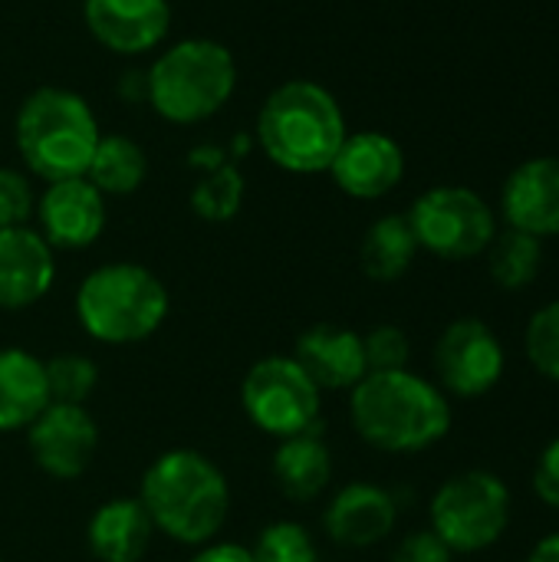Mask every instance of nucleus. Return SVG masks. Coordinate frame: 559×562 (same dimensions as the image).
I'll list each match as a JSON object with an SVG mask.
<instances>
[{
	"label": "nucleus",
	"mask_w": 559,
	"mask_h": 562,
	"mask_svg": "<svg viewBox=\"0 0 559 562\" xmlns=\"http://www.w3.org/2000/svg\"><path fill=\"white\" fill-rule=\"evenodd\" d=\"M346 135L343 105L326 86L310 79L277 86L257 112V142L264 155L290 175L329 171Z\"/></svg>",
	"instance_id": "7ed1b4c3"
},
{
	"label": "nucleus",
	"mask_w": 559,
	"mask_h": 562,
	"mask_svg": "<svg viewBox=\"0 0 559 562\" xmlns=\"http://www.w3.org/2000/svg\"><path fill=\"white\" fill-rule=\"evenodd\" d=\"M155 537V524L138 497L105 501L86 527L89 553L99 562H142Z\"/></svg>",
	"instance_id": "6ab92c4d"
},
{
	"label": "nucleus",
	"mask_w": 559,
	"mask_h": 562,
	"mask_svg": "<svg viewBox=\"0 0 559 562\" xmlns=\"http://www.w3.org/2000/svg\"><path fill=\"white\" fill-rule=\"evenodd\" d=\"M49 405L43 359L20 346L0 349V431H26Z\"/></svg>",
	"instance_id": "aec40b11"
},
{
	"label": "nucleus",
	"mask_w": 559,
	"mask_h": 562,
	"mask_svg": "<svg viewBox=\"0 0 559 562\" xmlns=\"http://www.w3.org/2000/svg\"><path fill=\"white\" fill-rule=\"evenodd\" d=\"M168 290L142 263L115 260L96 267L76 290L79 326L105 346H132L168 319Z\"/></svg>",
	"instance_id": "39448f33"
},
{
	"label": "nucleus",
	"mask_w": 559,
	"mask_h": 562,
	"mask_svg": "<svg viewBox=\"0 0 559 562\" xmlns=\"http://www.w3.org/2000/svg\"><path fill=\"white\" fill-rule=\"evenodd\" d=\"M145 175H148V158L142 145L125 135H102L86 168V178L102 194H112V198L138 191Z\"/></svg>",
	"instance_id": "5701e85b"
},
{
	"label": "nucleus",
	"mask_w": 559,
	"mask_h": 562,
	"mask_svg": "<svg viewBox=\"0 0 559 562\" xmlns=\"http://www.w3.org/2000/svg\"><path fill=\"white\" fill-rule=\"evenodd\" d=\"M36 217L53 250H82L105 231V194L89 178L53 181L36 201Z\"/></svg>",
	"instance_id": "ddd939ff"
},
{
	"label": "nucleus",
	"mask_w": 559,
	"mask_h": 562,
	"mask_svg": "<svg viewBox=\"0 0 559 562\" xmlns=\"http://www.w3.org/2000/svg\"><path fill=\"white\" fill-rule=\"evenodd\" d=\"M237 86L234 53L208 36L168 46L145 76L148 105L171 125H198L217 115Z\"/></svg>",
	"instance_id": "423d86ee"
},
{
	"label": "nucleus",
	"mask_w": 559,
	"mask_h": 562,
	"mask_svg": "<svg viewBox=\"0 0 559 562\" xmlns=\"http://www.w3.org/2000/svg\"><path fill=\"white\" fill-rule=\"evenodd\" d=\"M155 530L185 547L211 543L231 510V487L221 468L191 448H175L158 454L138 491Z\"/></svg>",
	"instance_id": "f03ea898"
},
{
	"label": "nucleus",
	"mask_w": 559,
	"mask_h": 562,
	"mask_svg": "<svg viewBox=\"0 0 559 562\" xmlns=\"http://www.w3.org/2000/svg\"><path fill=\"white\" fill-rule=\"evenodd\" d=\"M188 562H254V553L241 543H204Z\"/></svg>",
	"instance_id": "473e14b6"
},
{
	"label": "nucleus",
	"mask_w": 559,
	"mask_h": 562,
	"mask_svg": "<svg viewBox=\"0 0 559 562\" xmlns=\"http://www.w3.org/2000/svg\"><path fill=\"white\" fill-rule=\"evenodd\" d=\"M82 20L96 43L119 56L155 49L171 26L168 0H82Z\"/></svg>",
	"instance_id": "4468645a"
},
{
	"label": "nucleus",
	"mask_w": 559,
	"mask_h": 562,
	"mask_svg": "<svg viewBox=\"0 0 559 562\" xmlns=\"http://www.w3.org/2000/svg\"><path fill=\"white\" fill-rule=\"evenodd\" d=\"M435 385L455 398H481L494 392L507 369L501 336L478 316H461L445 326L432 352Z\"/></svg>",
	"instance_id": "9d476101"
},
{
	"label": "nucleus",
	"mask_w": 559,
	"mask_h": 562,
	"mask_svg": "<svg viewBox=\"0 0 559 562\" xmlns=\"http://www.w3.org/2000/svg\"><path fill=\"white\" fill-rule=\"evenodd\" d=\"M320 389L293 356H267L250 366L241 385V405L250 425L277 441L320 428Z\"/></svg>",
	"instance_id": "1a4fd4ad"
},
{
	"label": "nucleus",
	"mask_w": 559,
	"mask_h": 562,
	"mask_svg": "<svg viewBox=\"0 0 559 562\" xmlns=\"http://www.w3.org/2000/svg\"><path fill=\"white\" fill-rule=\"evenodd\" d=\"M273 481L280 494L293 504L316 501L333 481V454L320 438V428L280 441L273 454Z\"/></svg>",
	"instance_id": "412c9836"
},
{
	"label": "nucleus",
	"mask_w": 559,
	"mask_h": 562,
	"mask_svg": "<svg viewBox=\"0 0 559 562\" xmlns=\"http://www.w3.org/2000/svg\"><path fill=\"white\" fill-rule=\"evenodd\" d=\"M399 524V504L395 497L369 481H353L329 501L323 514V530L336 547L346 550H369L392 537Z\"/></svg>",
	"instance_id": "f3484780"
},
{
	"label": "nucleus",
	"mask_w": 559,
	"mask_h": 562,
	"mask_svg": "<svg viewBox=\"0 0 559 562\" xmlns=\"http://www.w3.org/2000/svg\"><path fill=\"white\" fill-rule=\"evenodd\" d=\"M540 267H544V240L524 231L514 227L497 231L494 244L488 247V273L507 293L527 290L540 277Z\"/></svg>",
	"instance_id": "b1692460"
},
{
	"label": "nucleus",
	"mask_w": 559,
	"mask_h": 562,
	"mask_svg": "<svg viewBox=\"0 0 559 562\" xmlns=\"http://www.w3.org/2000/svg\"><path fill=\"white\" fill-rule=\"evenodd\" d=\"M244 201V178L234 165H211V171L194 184L191 207L204 221H231Z\"/></svg>",
	"instance_id": "393cba45"
},
{
	"label": "nucleus",
	"mask_w": 559,
	"mask_h": 562,
	"mask_svg": "<svg viewBox=\"0 0 559 562\" xmlns=\"http://www.w3.org/2000/svg\"><path fill=\"white\" fill-rule=\"evenodd\" d=\"M13 138L30 175L53 184L66 178H86L102 132L92 105L79 92L40 86L16 112Z\"/></svg>",
	"instance_id": "20e7f679"
},
{
	"label": "nucleus",
	"mask_w": 559,
	"mask_h": 562,
	"mask_svg": "<svg viewBox=\"0 0 559 562\" xmlns=\"http://www.w3.org/2000/svg\"><path fill=\"white\" fill-rule=\"evenodd\" d=\"M0 562H3V560H0Z\"/></svg>",
	"instance_id": "f704fd0d"
},
{
	"label": "nucleus",
	"mask_w": 559,
	"mask_h": 562,
	"mask_svg": "<svg viewBox=\"0 0 559 562\" xmlns=\"http://www.w3.org/2000/svg\"><path fill=\"white\" fill-rule=\"evenodd\" d=\"M43 369H46L49 402L82 405L99 385V369L82 352H59L53 359H43Z\"/></svg>",
	"instance_id": "a878e982"
},
{
	"label": "nucleus",
	"mask_w": 559,
	"mask_h": 562,
	"mask_svg": "<svg viewBox=\"0 0 559 562\" xmlns=\"http://www.w3.org/2000/svg\"><path fill=\"white\" fill-rule=\"evenodd\" d=\"M418 257V240L405 214H385L379 217L359 247L362 273L376 283H395L409 273V267Z\"/></svg>",
	"instance_id": "4be33fe9"
},
{
	"label": "nucleus",
	"mask_w": 559,
	"mask_h": 562,
	"mask_svg": "<svg viewBox=\"0 0 559 562\" xmlns=\"http://www.w3.org/2000/svg\"><path fill=\"white\" fill-rule=\"evenodd\" d=\"M33 214H36V194L30 178L16 168H0V231L26 227Z\"/></svg>",
	"instance_id": "c756f323"
},
{
	"label": "nucleus",
	"mask_w": 559,
	"mask_h": 562,
	"mask_svg": "<svg viewBox=\"0 0 559 562\" xmlns=\"http://www.w3.org/2000/svg\"><path fill=\"white\" fill-rule=\"evenodd\" d=\"M527 562H559V533L544 537V540L530 550Z\"/></svg>",
	"instance_id": "72a5a7b5"
},
{
	"label": "nucleus",
	"mask_w": 559,
	"mask_h": 562,
	"mask_svg": "<svg viewBox=\"0 0 559 562\" xmlns=\"http://www.w3.org/2000/svg\"><path fill=\"white\" fill-rule=\"evenodd\" d=\"M362 349H366V366L369 372H395V369H409L412 359V342L405 336V329L382 323L372 333L362 336Z\"/></svg>",
	"instance_id": "c85d7f7f"
},
{
	"label": "nucleus",
	"mask_w": 559,
	"mask_h": 562,
	"mask_svg": "<svg viewBox=\"0 0 559 562\" xmlns=\"http://www.w3.org/2000/svg\"><path fill=\"white\" fill-rule=\"evenodd\" d=\"M534 494L559 510V438H554L534 464Z\"/></svg>",
	"instance_id": "2f4dec72"
},
{
	"label": "nucleus",
	"mask_w": 559,
	"mask_h": 562,
	"mask_svg": "<svg viewBox=\"0 0 559 562\" xmlns=\"http://www.w3.org/2000/svg\"><path fill=\"white\" fill-rule=\"evenodd\" d=\"M405 217L415 231L418 250L451 263L484 257L497 237V214L491 204L461 184L428 188Z\"/></svg>",
	"instance_id": "6e6552de"
},
{
	"label": "nucleus",
	"mask_w": 559,
	"mask_h": 562,
	"mask_svg": "<svg viewBox=\"0 0 559 562\" xmlns=\"http://www.w3.org/2000/svg\"><path fill=\"white\" fill-rule=\"evenodd\" d=\"M26 445L43 474L56 481H76L89 471L99 451V428L82 405L49 402L26 428Z\"/></svg>",
	"instance_id": "9b49d317"
},
{
	"label": "nucleus",
	"mask_w": 559,
	"mask_h": 562,
	"mask_svg": "<svg viewBox=\"0 0 559 562\" xmlns=\"http://www.w3.org/2000/svg\"><path fill=\"white\" fill-rule=\"evenodd\" d=\"M524 349L530 366L559 385V300L540 306L524 333Z\"/></svg>",
	"instance_id": "cd10ccee"
},
{
	"label": "nucleus",
	"mask_w": 559,
	"mask_h": 562,
	"mask_svg": "<svg viewBox=\"0 0 559 562\" xmlns=\"http://www.w3.org/2000/svg\"><path fill=\"white\" fill-rule=\"evenodd\" d=\"M501 214L507 227L530 237H559V158L537 155L521 161L501 188Z\"/></svg>",
	"instance_id": "2eb2a0df"
},
{
	"label": "nucleus",
	"mask_w": 559,
	"mask_h": 562,
	"mask_svg": "<svg viewBox=\"0 0 559 562\" xmlns=\"http://www.w3.org/2000/svg\"><path fill=\"white\" fill-rule=\"evenodd\" d=\"M392 562H455V553L445 547V540L428 530H412L399 540Z\"/></svg>",
	"instance_id": "7c9ffc66"
},
{
	"label": "nucleus",
	"mask_w": 559,
	"mask_h": 562,
	"mask_svg": "<svg viewBox=\"0 0 559 562\" xmlns=\"http://www.w3.org/2000/svg\"><path fill=\"white\" fill-rule=\"evenodd\" d=\"M349 422L356 435L385 454H418L451 431L448 395L409 369L369 372L349 392Z\"/></svg>",
	"instance_id": "f257e3e1"
},
{
	"label": "nucleus",
	"mask_w": 559,
	"mask_h": 562,
	"mask_svg": "<svg viewBox=\"0 0 559 562\" xmlns=\"http://www.w3.org/2000/svg\"><path fill=\"white\" fill-rule=\"evenodd\" d=\"M293 362L320 392H353L369 375L362 336L336 323H316L300 333Z\"/></svg>",
	"instance_id": "dca6fc26"
},
{
	"label": "nucleus",
	"mask_w": 559,
	"mask_h": 562,
	"mask_svg": "<svg viewBox=\"0 0 559 562\" xmlns=\"http://www.w3.org/2000/svg\"><path fill=\"white\" fill-rule=\"evenodd\" d=\"M329 175L336 188L356 201H379L392 194L405 178V151L402 145L376 128L353 132L339 145Z\"/></svg>",
	"instance_id": "f8f14e48"
},
{
	"label": "nucleus",
	"mask_w": 559,
	"mask_h": 562,
	"mask_svg": "<svg viewBox=\"0 0 559 562\" xmlns=\"http://www.w3.org/2000/svg\"><path fill=\"white\" fill-rule=\"evenodd\" d=\"M514 497L511 487L491 471H461L448 477L428 507L432 530L458 557H474L501 543L511 527Z\"/></svg>",
	"instance_id": "0eeeda50"
},
{
	"label": "nucleus",
	"mask_w": 559,
	"mask_h": 562,
	"mask_svg": "<svg viewBox=\"0 0 559 562\" xmlns=\"http://www.w3.org/2000/svg\"><path fill=\"white\" fill-rule=\"evenodd\" d=\"M56 280L53 247L33 227L0 231V310L40 303Z\"/></svg>",
	"instance_id": "a211bd4d"
},
{
	"label": "nucleus",
	"mask_w": 559,
	"mask_h": 562,
	"mask_svg": "<svg viewBox=\"0 0 559 562\" xmlns=\"http://www.w3.org/2000/svg\"><path fill=\"white\" fill-rule=\"evenodd\" d=\"M250 553H254V562H320L310 530L290 520L264 527Z\"/></svg>",
	"instance_id": "bb28decb"
}]
</instances>
